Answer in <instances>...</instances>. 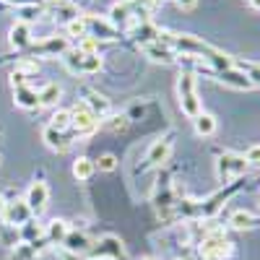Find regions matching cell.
I'll return each mask as SVG.
<instances>
[{
	"mask_svg": "<svg viewBox=\"0 0 260 260\" xmlns=\"http://www.w3.org/2000/svg\"><path fill=\"white\" fill-rule=\"evenodd\" d=\"M47 201H50V187L45 182H34L29 190H26V206L31 213H42L47 208Z\"/></svg>",
	"mask_w": 260,
	"mask_h": 260,
	"instance_id": "obj_6",
	"label": "cell"
},
{
	"mask_svg": "<svg viewBox=\"0 0 260 260\" xmlns=\"http://www.w3.org/2000/svg\"><path fill=\"white\" fill-rule=\"evenodd\" d=\"M81 60H83V52L76 47V50H68L62 55V62H65V68H68L71 73H81Z\"/></svg>",
	"mask_w": 260,
	"mask_h": 260,
	"instance_id": "obj_27",
	"label": "cell"
},
{
	"mask_svg": "<svg viewBox=\"0 0 260 260\" xmlns=\"http://www.w3.org/2000/svg\"><path fill=\"white\" fill-rule=\"evenodd\" d=\"M130 37L143 47V45H151V42L159 39V29L151 24V21H136V24L130 26Z\"/></svg>",
	"mask_w": 260,
	"mask_h": 260,
	"instance_id": "obj_12",
	"label": "cell"
},
{
	"mask_svg": "<svg viewBox=\"0 0 260 260\" xmlns=\"http://www.w3.org/2000/svg\"><path fill=\"white\" fill-rule=\"evenodd\" d=\"M62 96V89L60 83H45L42 89L37 91V99H39V107H55Z\"/></svg>",
	"mask_w": 260,
	"mask_h": 260,
	"instance_id": "obj_18",
	"label": "cell"
},
{
	"mask_svg": "<svg viewBox=\"0 0 260 260\" xmlns=\"http://www.w3.org/2000/svg\"><path fill=\"white\" fill-rule=\"evenodd\" d=\"M110 24L115 29H125L130 24H136V16H133V8H130V0H120V3H115L110 8Z\"/></svg>",
	"mask_w": 260,
	"mask_h": 260,
	"instance_id": "obj_7",
	"label": "cell"
},
{
	"mask_svg": "<svg viewBox=\"0 0 260 260\" xmlns=\"http://www.w3.org/2000/svg\"><path fill=\"white\" fill-rule=\"evenodd\" d=\"M177 99H180V107L187 117H198L203 112V104H201V96H198V78L195 73L185 71L180 73L177 78Z\"/></svg>",
	"mask_w": 260,
	"mask_h": 260,
	"instance_id": "obj_2",
	"label": "cell"
},
{
	"mask_svg": "<svg viewBox=\"0 0 260 260\" xmlns=\"http://www.w3.org/2000/svg\"><path fill=\"white\" fill-rule=\"evenodd\" d=\"M13 102L21 110H39V99H37V91L31 86H21V89H13Z\"/></svg>",
	"mask_w": 260,
	"mask_h": 260,
	"instance_id": "obj_17",
	"label": "cell"
},
{
	"mask_svg": "<svg viewBox=\"0 0 260 260\" xmlns=\"http://www.w3.org/2000/svg\"><path fill=\"white\" fill-rule=\"evenodd\" d=\"M3 221L6 224H26L29 221V216H31V211H29V206L24 203V201H13V203H6V208H3Z\"/></svg>",
	"mask_w": 260,
	"mask_h": 260,
	"instance_id": "obj_10",
	"label": "cell"
},
{
	"mask_svg": "<svg viewBox=\"0 0 260 260\" xmlns=\"http://www.w3.org/2000/svg\"><path fill=\"white\" fill-rule=\"evenodd\" d=\"M68 50H71L68 37H47L45 42H39V45H37L39 55H52V57H62Z\"/></svg>",
	"mask_w": 260,
	"mask_h": 260,
	"instance_id": "obj_13",
	"label": "cell"
},
{
	"mask_svg": "<svg viewBox=\"0 0 260 260\" xmlns=\"http://www.w3.org/2000/svg\"><path fill=\"white\" fill-rule=\"evenodd\" d=\"M169 151H172V141L169 138H156L146 151V167H161L169 159Z\"/></svg>",
	"mask_w": 260,
	"mask_h": 260,
	"instance_id": "obj_9",
	"label": "cell"
},
{
	"mask_svg": "<svg viewBox=\"0 0 260 260\" xmlns=\"http://www.w3.org/2000/svg\"><path fill=\"white\" fill-rule=\"evenodd\" d=\"M42 141H45L52 151H68L71 148V138L65 136V133H60V130L50 127V125L42 130Z\"/></svg>",
	"mask_w": 260,
	"mask_h": 260,
	"instance_id": "obj_16",
	"label": "cell"
},
{
	"mask_svg": "<svg viewBox=\"0 0 260 260\" xmlns=\"http://www.w3.org/2000/svg\"><path fill=\"white\" fill-rule=\"evenodd\" d=\"M229 226H234V229H240V232H245V229H255L257 226V219L250 213V211H234L232 216H229Z\"/></svg>",
	"mask_w": 260,
	"mask_h": 260,
	"instance_id": "obj_19",
	"label": "cell"
},
{
	"mask_svg": "<svg viewBox=\"0 0 260 260\" xmlns=\"http://www.w3.org/2000/svg\"><path fill=\"white\" fill-rule=\"evenodd\" d=\"M68 232H71L68 224H65L62 219H55V221H50V226H47V240H50V242H62Z\"/></svg>",
	"mask_w": 260,
	"mask_h": 260,
	"instance_id": "obj_23",
	"label": "cell"
},
{
	"mask_svg": "<svg viewBox=\"0 0 260 260\" xmlns=\"http://www.w3.org/2000/svg\"><path fill=\"white\" fill-rule=\"evenodd\" d=\"M8 39H11V45H13L16 50L31 47V26L24 24V21H16V24L11 26V31H8Z\"/></svg>",
	"mask_w": 260,
	"mask_h": 260,
	"instance_id": "obj_14",
	"label": "cell"
},
{
	"mask_svg": "<svg viewBox=\"0 0 260 260\" xmlns=\"http://www.w3.org/2000/svg\"><path fill=\"white\" fill-rule=\"evenodd\" d=\"M247 3H250V6L255 8V11H260V0H247Z\"/></svg>",
	"mask_w": 260,
	"mask_h": 260,
	"instance_id": "obj_37",
	"label": "cell"
},
{
	"mask_svg": "<svg viewBox=\"0 0 260 260\" xmlns=\"http://www.w3.org/2000/svg\"><path fill=\"white\" fill-rule=\"evenodd\" d=\"M78 50H81L83 55H96V52H99V42H96L94 37H83V39L78 42Z\"/></svg>",
	"mask_w": 260,
	"mask_h": 260,
	"instance_id": "obj_31",
	"label": "cell"
},
{
	"mask_svg": "<svg viewBox=\"0 0 260 260\" xmlns=\"http://www.w3.org/2000/svg\"><path fill=\"white\" fill-rule=\"evenodd\" d=\"M18 11H21V18H18V21H24V24H29V21H37L42 13H45L42 3H39V6H26V8H18Z\"/></svg>",
	"mask_w": 260,
	"mask_h": 260,
	"instance_id": "obj_28",
	"label": "cell"
},
{
	"mask_svg": "<svg viewBox=\"0 0 260 260\" xmlns=\"http://www.w3.org/2000/svg\"><path fill=\"white\" fill-rule=\"evenodd\" d=\"M143 260H151V257H143Z\"/></svg>",
	"mask_w": 260,
	"mask_h": 260,
	"instance_id": "obj_39",
	"label": "cell"
},
{
	"mask_svg": "<svg viewBox=\"0 0 260 260\" xmlns=\"http://www.w3.org/2000/svg\"><path fill=\"white\" fill-rule=\"evenodd\" d=\"M62 245H65V250L73 252V255H81V252H86V250H91V240H89V237H86L83 232H73V229L65 234Z\"/></svg>",
	"mask_w": 260,
	"mask_h": 260,
	"instance_id": "obj_15",
	"label": "cell"
},
{
	"mask_svg": "<svg viewBox=\"0 0 260 260\" xmlns=\"http://www.w3.org/2000/svg\"><path fill=\"white\" fill-rule=\"evenodd\" d=\"M141 50H143V55H146L148 60L161 62V65H172V62H177V57H180L175 50L167 47V45H161V42H151V45H143Z\"/></svg>",
	"mask_w": 260,
	"mask_h": 260,
	"instance_id": "obj_8",
	"label": "cell"
},
{
	"mask_svg": "<svg viewBox=\"0 0 260 260\" xmlns=\"http://www.w3.org/2000/svg\"><path fill=\"white\" fill-rule=\"evenodd\" d=\"M73 130H76V136H91L94 130L99 127V117L86 107V102H78L76 107H73Z\"/></svg>",
	"mask_w": 260,
	"mask_h": 260,
	"instance_id": "obj_4",
	"label": "cell"
},
{
	"mask_svg": "<svg viewBox=\"0 0 260 260\" xmlns=\"http://www.w3.org/2000/svg\"><path fill=\"white\" fill-rule=\"evenodd\" d=\"M102 65H104V60H102L99 52H96V55H83V60H81V73H86V76L99 73Z\"/></svg>",
	"mask_w": 260,
	"mask_h": 260,
	"instance_id": "obj_25",
	"label": "cell"
},
{
	"mask_svg": "<svg viewBox=\"0 0 260 260\" xmlns=\"http://www.w3.org/2000/svg\"><path fill=\"white\" fill-rule=\"evenodd\" d=\"M29 81H31V78H29L24 71H18V68L11 73V83H13V89H21V86H29Z\"/></svg>",
	"mask_w": 260,
	"mask_h": 260,
	"instance_id": "obj_32",
	"label": "cell"
},
{
	"mask_svg": "<svg viewBox=\"0 0 260 260\" xmlns=\"http://www.w3.org/2000/svg\"><path fill=\"white\" fill-rule=\"evenodd\" d=\"M107 125H110L112 130H125L127 127V117L125 115H115V117H110V122H107Z\"/></svg>",
	"mask_w": 260,
	"mask_h": 260,
	"instance_id": "obj_34",
	"label": "cell"
},
{
	"mask_svg": "<svg viewBox=\"0 0 260 260\" xmlns=\"http://www.w3.org/2000/svg\"><path fill=\"white\" fill-rule=\"evenodd\" d=\"M213 78L219 81V83H224V86H229V89H237V91H247V89H252V81L245 76V71L240 68V65H234V68H226V71H216Z\"/></svg>",
	"mask_w": 260,
	"mask_h": 260,
	"instance_id": "obj_5",
	"label": "cell"
},
{
	"mask_svg": "<svg viewBox=\"0 0 260 260\" xmlns=\"http://www.w3.org/2000/svg\"><path fill=\"white\" fill-rule=\"evenodd\" d=\"M50 3H52V6H60V3H65V0H50Z\"/></svg>",
	"mask_w": 260,
	"mask_h": 260,
	"instance_id": "obj_38",
	"label": "cell"
},
{
	"mask_svg": "<svg viewBox=\"0 0 260 260\" xmlns=\"http://www.w3.org/2000/svg\"><path fill=\"white\" fill-rule=\"evenodd\" d=\"M6 3H11L16 8H26V6H39V0H6Z\"/></svg>",
	"mask_w": 260,
	"mask_h": 260,
	"instance_id": "obj_35",
	"label": "cell"
},
{
	"mask_svg": "<svg viewBox=\"0 0 260 260\" xmlns=\"http://www.w3.org/2000/svg\"><path fill=\"white\" fill-rule=\"evenodd\" d=\"M73 125V115L68 112V110H57L52 117H50V127H55V130H60V133H65Z\"/></svg>",
	"mask_w": 260,
	"mask_h": 260,
	"instance_id": "obj_24",
	"label": "cell"
},
{
	"mask_svg": "<svg viewBox=\"0 0 260 260\" xmlns=\"http://www.w3.org/2000/svg\"><path fill=\"white\" fill-rule=\"evenodd\" d=\"M86 24H89V37H94L96 42L102 39H115L117 37V29L110 24V21H104L99 16H86Z\"/></svg>",
	"mask_w": 260,
	"mask_h": 260,
	"instance_id": "obj_11",
	"label": "cell"
},
{
	"mask_svg": "<svg viewBox=\"0 0 260 260\" xmlns=\"http://www.w3.org/2000/svg\"><path fill=\"white\" fill-rule=\"evenodd\" d=\"M94 169H96V164L89 159V156H78L76 161H73V177L76 180H89L91 175H94Z\"/></svg>",
	"mask_w": 260,
	"mask_h": 260,
	"instance_id": "obj_21",
	"label": "cell"
},
{
	"mask_svg": "<svg viewBox=\"0 0 260 260\" xmlns=\"http://www.w3.org/2000/svg\"><path fill=\"white\" fill-rule=\"evenodd\" d=\"M65 34L76 37L78 42H81L83 37H89V24H86V16H76L73 21H68V24H65Z\"/></svg>",
	"mask_w": 260,
	"mask_h": 260,
	"instance_id": "obj_22",
	"label": "cell"
},
{
	"mask_svg": "<svg viewBox=\"0 0 260 260\" xmlns=\"http://www.w3.org/2000/svg\"><path fill=\"white\" fill-rule=\"evenodd\" d=\"M177 3V8H182V11H192L195 6H198V0H175Z\"/></svg>",
	"mask_w": 260,
	"mask_h": 260,
	"instance_id": "obj_36",
	"label": "cell"
},
{
	"mask_svg": "<svg viewBox=\"0 0 260 260\" xmlns=\"http://www.w3.org/2000/svg\"><path fill=\"white\" fill-rule=\"evenodd\" d=\"M86 107H89L96 117H104L107 112H110V102H107L104 96H99V94H91L89 102H86Z\"/></svg>",
	"mask_w": 260,
	"mask_h": 260,
	"instance_id": "obj_26",
	"label": "cell"
},
{
	"mask_svg": "<svg viewBox=\"0 0 260 260\" xmlns=\"http://www.w3.org/2000/svg\"><path fill=\"white\" fill-rule=\"evenodd\" d=\"M240 68H242L245 76L252 81V86H260V62H242Z\"/></svg>",
	"mask_w": 260,
	"mask_h": 260,
	"instance_id": "obj_29",
	"label": "cell"
},
{
	"mask_svg": "<svg viewBox=\"0 0 260 260\" xmlns=\"http://www.w3.org/2000/svg\"><path fill=\"white\" fill-rule=\"evenodd\" d=\"M192 125H195V133L198 136H213L216 133V117L211 112H201L198 117H192Z\"/></svg>",
	"mask_w": 260,
	"mask_h": 260,
	"instance_id": "obj_20",
	"label": "cell"
},
{
	"mask_svg": "<svg viewBox=\"0 0 260 260\" xmlns=\"http://www.w3.org/2000/svg\"><path fill=\"white\" fill-rule=\"evenodd\" d=\"M198 250H201V257L203 260H226L234 252V245L226 240V234H224L221 226L211 224L203 232V240H201V247Z\"/></svg>",
	"mask_w": 260,
	"mask_h": 260,
	"instance_id": "obj_1",
	"label": "cell"
},
{
	"mask_svg": "<svg viewBox=\"0 0 260 260\" xmlns=\"http://www.w3.org/2000/svg\"><path fill=\"white\" fill-rule=\"evenodd\" d=\"M247 167L250 164L240 154H221L219 159H216V175H219V180L224 185H229L234 180H240L245 172H247Z\"/></svg>",
	"mask_w": 260,
	"mask_h": 260,
	"instance_id": "obj_3",
	"label": "cell"
},
{
	"mask_svg": "<svg viewBox=\"0 0 260 260\" xmlns=\"http://www.w3.org/2000/svg\"><path fill=\"white\" fill-rule=\"evenodd\" d=\"M245 161H247V164H260V143H255V146H250V148H247Z\"/></svg>",
	"mask_w": 260,
	"mask_h": 260,
	"instance_id": "obj_33",
	"label": "cell"
},
{
	"mask_svg": "<svg viewBox=\"0 0 260 260\" xmlns=\"http://www.w3.org/2000/svg\"><path fill=\"white\" fill-rule=\"evenodd\" d=\"M94 164H96V169H99V172H115V169H117V156L104 154V156H99Z\"/></svg>",
	"mask_w": 260,
	"mask_h": 260,
	"instance_id": "obj_30",
	"label": "cell"
}]
</instances>
